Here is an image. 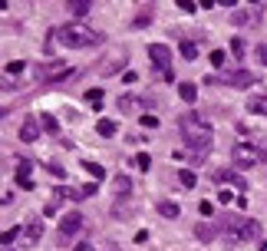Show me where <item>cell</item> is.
<instances>
[{"instance_id": "6da1fadb", "label": "cell", "mask_w": 267, "mask_h": 251, "mask_svg": "<svg viewBox=\"0 0 267 251\" xmlns=\"http://www.w3.org/2000/svg\"><path fill=\"white\" fill-rule=\"evenodd\" d=\"M178 126H181V142L188 145V152H191V162L201 165L205 159H208V152H211V142H214V139H211V136H214L211 126L201 119L198 112H185Z\"/></svg>"}, {"instance_id": "7a4b0ae2", "label": "cell", "mask_w": 267, "mask_h": 251, "mask_svg": "<svg viewBox=\"0 0 267 251\" xmlns=\"http://www.w3.org/2000/svg\"><path fill=\"white\" fill-rule=\"evenodd\" d=\"M218 231H221L228 241H254V238H261V225H257L254 218H247V215H224Z\"/></svg>"}, {"instance_id": "3957f363", "label": "cell", "mask_w": 267, "mask_h": 251, "mask_svg": "<svg viewBox=\"0 0 267 251\" xmlns=\"http://www.w3.org/2000/svg\"><path fill=\"white\" fill-rule=\"evenodd\" d=\"M56 40L63 46H69V50H79V46H96L102 43L106 36L96 30H89V27H83V23H63L59 30H56Z\"/></svg>"}, {"instance_id": "277c9868", "label": "cell", "mask_w": 267, "mask_h": 251, "mask_svg": "<svg viewBox=\"0 0 267 251\" xmlns=\"http://www.w3.org/2000/svg\"><path fill=\"white\" fill-rule=\"evenodd\" d=\"M231 159L237 169H251V165H261L267 162V152L264 149H257V145H251V142H237L231 149Z\"/></svg>"}, {"instance_id": "5b68a950", "label": "cell", "mask_w": 267, "mask_h": 251, "mask_svg": "<svg viewBox=\"0 0 267 251\" xmlns=\"http://www.w3.org/2000/svg\"><path fill=\"white\" fill-rule=\"evenodd\" d=\"M205 83H228V86H234V89H247V86H254L257 83V76L251 73V70H221V76H208Z\"/></svg>"}, {"instance_id": "8992f818", "label": "cell", "mask_w": 267, "mask_h": 251, "mask_svg": "<svg viewBox=\"0 0 267 251\" xmlns=\"http://www.w3.org/2000/svg\"><path fill=\"white\" fill-rule=\"evenodd\" d=\"M264 17V3H251V7H241V10L231 13V23L234 27H257Z\"/></svg>"}, {"instance_id": "52a82bcc", "label": "cell", "mask_w": 267, "mask_h": 251, "mask_svg": "<svg viewBox=\"0 0 267 251\" xmlns=\"http://www.w3.org/2000/svg\"><path fill=\"white\" fill-rule=\"evenodd\" d=\"M148 56H152V63H155L158 73H162V70H172V50H168L165 43H152L148 46Z\"/></svg>"}, {"instance_id": "ba28073f", "label": "cell", "mask_w": 267, "mask_h": 251, "mask_svg": "<svg viewBox=\"0 0 267 251\" xmlns=\"http://www.w3.org/2000/svg\"><path fill=\"white\" fill-rule=\"evenodd\" d=\"M79 228H83V215H79V212H69V215H63V221H59V238H69V235H76Z\"/></svg>"}, {"instance_id": "9c48e42d", "label": "cell", "mask_w": 267, "mask_h": 251, "mask_svg": "<svg viewBox=\"0 0 267 251\" xmlns=\"http://www.w3.org/2000/svg\"><path fill=\"white\" fill-rule=\"evenodd\" d=\"M211 179H214V182H218V185H224V182H231L234 188H244V192H247L244 179H241V175H237V172H231V169H214V172H211Z\"/></svg>"}, {"instance_id": "30bf717a", "label": "cell", "mask_w": 267, "mask_h": 251, "mask_svg": "<svg viewBox=\"0 0 267 251\" xmlns=\"http://www.w3.org/2000/svg\"><path fill=\"white\" fill-rule=\"evenodd\" d=\"M66 76H69V66H63V63H50V66H43V70H40V79H43V83L66 79Z\"/></svg>"}, {"instance_id": "8fae6325", "label": "cell", "mask_w": 267, "mask_h": 251, "mask_svg": "<svg viewBox=\"0 0 267 251\" xmlns=\"http://www.w3.org/2000/svg\"><path fill=\"white\" fill-rule=\"evenodd\" d=\"M30 172H33V162L20 159V162H17V185H20V188H33V182H30Z\"/></svg>"}, {"instance_id": "7c38bea8", "label": "cell", "mask_w": 267, "mask_h": 251, "mask_svg": "<svg viewBox=\"0 0 267 251\" xmlns=\"http://www.w3.org/2000/svg\"><path fill=\"white\" fill-rule=\"evenodd\" d=\"M40 129H43V126H40V122L30 116V119H23V126H20V139H23V142H36Z\"/></svg>"}, {"instance_id": "4fadbf2b", "label": "cell", "mask_w": 267, "mask_h": 251, "mask_svg": "<svg viewBox=\"0 0 267 251\" xmlns=\"http://www.w3.org/2000/svg\"><path fill=\"white\" fill-rule=\"evenodd\" d=\"M40 238H43V221L30 218V225H27V245H36Z\"/></svg>"}, {"instance_id": "5bb4252c", "label": "cell", "mask_w": 267, "mask_h": 251, "mask_svg": "<svg viewBox=\"0 0 267 251\" xmlns=\"http://www.w3.org/2000/svg\"><path fill=\"white\" fill-rule=\"evenodd\" d=\"M63 198H66V192H63V188H56V192H53V198L46 202V208H43V212H46V215H56V208L63 205Z\"/></svg>"}, {"instance_id": "9a60e30c", "label": "cell", "mask_w": 267, "mask_h": 251, "mask_svg": "<svg viewBox=\"0 0 267 251\" xmlns=\"http://www.w3.org/2000/svg\"><path fill=\"white\" fill-rule=\"evenodd\" d=\"M178 96L185 99V103H195V99H198V86H195V83H181V86H178Z\"/></svg>"}, {"instance_id": "2e32d148", "label": "cell", "mask_w": 267, "mask_h": 251, "mask_svg": "<svg viewBox=\"0 0 267 251\" xmlns=\"http://www.w3.org/2000/svg\"><path fill=\"white\" fill-rule=\"evenodd\" d=\"M40 126H43V129L50 132V136H56V132H59V122H56V116H53V112H43V116H40Z\"/></svg>"}, {"instance_id": "e0dca14e", "label": "cell", "mask_w": 267, "mask_h": 251, "mask_svg": "<svg viewBox=\"0 0 267 251\" xmlns=\"http://www.w3.org/2000/svg\"><path fill=\"white\" fill-rule=\"evenodd\" d=\"M214 235H218L214 225H195V238H198V241H211Z\"/></svg>"}, {"instance_id": "ac0fdd59", "label": "cell", "mask_w": 267, "mask_h": 251, "mask_svg": "<svg viewBox=\"0 0 267 251\" xmlns=\"http://www.w3.org/2000/svg\"><path fill=\"white\" fill-rule=\"evenodd\" d=\"M247 109L254 112V116H267V96H254L247 103Z\"/></svg>"}, {"instance_id": "d6986e66", "label": "cell", "mask_w": 267, "mask_h": 251, "mask_svg": "<svg viewBox=\"0 0 267 251\" xmlns=\"http://www.w3.org/2000/svg\"><path fill=\"white\" fill-rule=\"evenodd\" d=\"M178 50H181V56H185V60H198V43H191V40H181V46H178Z\"/></svg>"}, {"instance_id": "ffe728a7", "label": "cell", "mask_w": 267, "mask_h": 251, "mask_svg": "<svg viewBox=\"0 0 267 251\" xmlns=\"http://www.w3.org/2000/svg\"><path fill=\"white\" fill-rule=\"evenodd\" d=\"M96 132L99 136H116V119H99L96 122Z\"/></svg>"}, {"instance_id": "44dd1931", "label": "cell", "mask_w": 267, "mask_h": 251, "mask_svg": "<svg viewBox=\"0 0 267 251\" xmlns=\"http://www.w3.org/2000/svg\"><path fill=\"white\" fill-rule=\"evenodd\" d=\"M83 169H86V172H89V175H92V182H99L102 175H106V169H102V165H99V162H83Z\"/></svg>"}, {"instance_id": "7402d4cb", "label": "cell", "mask_w": 267, "mask_h": 251, "mask_svg": "<svg viewBox=\"0 0 267 251\" xmlns=\"http://www.w3.org/2000/svg\"><path fill=\"white\" fill-rule=\"evenodd\" d=\"M116 192H119V195H129V192H132V182H129V175H116Z\"/></svg>"}, {"instance_id": "603a6c76", "label": "cell", "mask_w": 267, "mask_h": 251, "mask_svg": "<svg viewBox=\"0 0 267 251\" xmlns=\"http://www.w3.org/2000/svg\"><path fill=\"white\" fill-rule=\"evenodd\" d=\"M132 162H135V169H142V172H148V169H152V155H148V152H139V155L132 159Z\"/></svg>"}, {"instance_id": "cb8c5ba5", "label": "cell", "mask_w": 267, "mask_h": 251, "mask_svg": "<svg viewBox=\"0 0 267 251\" xmlns=\"http://www.w3.org/2000/svg\"><path fill=\"white\" fill-rule=\"evenodd\" d=\"M135 106H139V99H135V96H119V109H122V112H135Z\"/></svg>"}, {"instance_id": "d4e9b609", "label": "cell", "mask_w": 267, "mask_h": 251, "mask_svg": "<svg viewBox=\"0 0 267 251\" xmlns=\"http://www.w3.org/2000/svg\"><path fill=\"white\" fill-rule=\"evenodd\" d=\"M69 13H73V17H83V13H89V3L86 0H73V3H69Z\"/></svg>"}, {"instance_id": "484cf974", "label": "cell", "mask_w": 267, "mask_h": 251, "mask_svg": "<svg viewBox=\"0 0 267 251\" xmlns=\"http://www.w3.org/2000/svg\"><path fill=\"white\" fill-rule=\"evenodd\" d=\"M178 182L185 188H195V172H191V169H181V172H178Z\"/></svg>"}, {"instance_id": "4316f807", "label": "cell", "mask_w": 267, "mask_h": 251, "mask_svg": "<svg viewBox=\"0 0 267 251\" xmlns=\"http://www.w3.org/2000/svg\"><path fill=\"white\" fill-rule=\"evenodd\" d=\"M158 212H162L165 218H178V205H175V202H162V205H158Z\"/></svg>"}, {"instance_id": "83f0119b", "label": "cell", "mask_w": 267, "mask_h": 251, "mask_svg": "<svg viewBox=\"0 0 267 251\" xmlns=\"http://www.w3.org/2000/svg\"><path fill=\"white\" fill-rule=\"evenodd\" d=\"M17 235H20V228H7L3 235H0V241H3V248H10L13 241H17Z\"/></svg>"}, {"instance_id": "f1b7e54d", "label": "cell", "mask_w": 267, "mask_h": 251, "mask_svg": "<svg viewBox=\"0 0 267 251\" xmlns=\"http://www.w3.org/2000/svg\"><path fill=\"white\" fill-rule=\"evenodd\" d=\"M231 53L234 56H244V40H241V36H234V40H231Z\"/></svg>"}, {"instance_id": "f546056e", "label": "cell", "mask_w": 267, "mask_h": 251, "mask_svg": "<svg viewBox=\"0 0 267 251\" xmlns=\"http://www.w3.org/2000/svg\"><path fill=\"white\" fill-rule=\"evenodd\" d=\"M148 20H152V10H142L139 17H135V27L142 30V27H148Z\"/></svg>"}, {"instance_id": "4dcf8cb0", "label": "cell", "mask_w": 267, "mask_h": 251, "mask_svg": "<svg viewBox=\"0 0 267 251\" xmlns=\"http://www.w3.org/2000/svg\"><path fill=\"white\" fill-rule=\"evenodd\" d=\"M142 126H145V129H155V126H158V119L152 116V112H145V116H142Z\"/></svg>"}, {"instance_id": "1f68e13d", "label": "cell", "mask_w": 267, "mask_h": 251, "mask_svg": "<svg viewBox=\"0 0 267 251\" xmlns=\"http://www.w3.org/2000/svg\"><path fill=\"white\" fill-rule=\"evenodd\" d=\"M10 73H23V60H13V63H7V76Z\"/></svg>"}, {"instance_id": "d6a6232c", "label": "cell", "mask_w": 267, "mask_h": 251, "mask_svg": "<svg viewBox=\"0 0 267 251\" xmlns=\"http://www.w3.org/2000/svg\"><path fill=\"white\" fill-rule=\"evenodd\" d=\"M211 63L221 70V66H224V50H214V53H211Z\"/></svg>"}, {"instance_id": "836d02e7", "label": "cell", "mask_w": 267, "mask_h": 251, "mask_svg": "<svg viewBox=\"0 0 267 251\" xmlns=\"http://www.w3.org/2000/svg\"><path fill=\"white\" fill-rule=\"evenodd\" d=\"M257 63H264V66H267V43L257 46Z\"/></svg>"}, {"instance_id": "e575fe53", "label": "cell", "mask_w": 267, "mask_h": 251, "mask_svg": "<svg viewBox=\"0 0 267 251\" xmlns=\"http://www.w3.org/2000/svg\"><path fill=\"white\" fill-rule=\"evenodd\" d=\"M231 192H228V188H221V192H218V202H221V205H228V202H231Z\"/></svg>"}, {"instance_id": "d590c367", "label": "cell", "mask_w": 267, "mask_h": 251, "mask_svg": "<svg viewBox=\"0 0 267 251\" xmlns=\"http://www.w3.org/2000/svg\"><path fill=\"white\" fill-rule=\"evenodd\" d=\"M89 99L96 103V109H99V99H102V89H89Z\"/></svg>"}, {"instance_id": "8d00e7d4", "label": "cell", "mask_w": 267, "mask_h": 251, "mask_svg": "<svg viewBox=\"0 0 267 251\" xmlns=\"http://www.w3.org/2000/svg\"><path fill=\"white\" fill-rule=\"evenodd\" d=\"M198 212H201V215H211V212H214V205H211V202H201V205H198Z\"/></svg>"}, {"instance_id": "74e56055", "label": "cell", "mask_w": 267, "mask_h": 251, "mask_svg": "<svg viewBox=\"0 0 267 251\" xmlns=\"http://www.w3.org/2000/svg\"><path fill=\"white\" fill-rule=\"evenodd\" d=\"M145 241H148V231H145V228L135 231V245H145Z\"/></svg>"}, {"instance_id": "f35d334b", "label": "cell", "mask_w": 267, "mask_h": 251, "mask_svg": "<svg viewBox=\"0 0 267 251\" xmlns=\"http://www.w3.org/2000/svg\"><path fill=\"white\" fill-rule=\"evenodd\" d=\"M46 169H50L53 175H63V165H59V162H46Z\"/></svg>"}, {"instance_id": "ab89813d", "label": "cell", "mask_w": 267, "mask_h": 251, "mask_svg": "<svg viewBox=\"0 0 267 251\" xmlns=\"http://www.w3.org/2000/svg\"><path fill=\"white\" fill-rule=\"evenodd\" d=\"M178 7H181L185 13H191V10H195V3H191V0H178Z\"/></svg>"}, {"instance_id": "60d3db41", "label": "cell", "mask_w": 267, "mask_h": 251, "mask_svg": "<svg viewBox=\"0 0 267 251\" xmlns=\"http://www.w3.org/2000/svg\"><path fill=\"white\" fill-rule=\"evenodd\" d=\"M73 251H89V245H86V241H79V245H73Z\"/></svg>"}, {"instance_id": "b9f144b4", "label": "cell", "mask_w": 267, "mask_h": 251, "mask_svg": "<svg viewBox=\"0 0 267 251\" xmlns=\"http://www.w3.org/2000/svg\"><path fill=\"white\" fill-rule=\"evenodd\" d=\"M261 251H267V241H264V245H261Z\"/></svg>"}, {"instance_id": "7bdbcfd3", "label": "cell", "mask_w": 267, "mask_h": 251, "mask_svg": "<svg viewBox=\"0 0 267 251\" xmlns=\"http://www.w3.org/2000/svg\"><path fill=\"white\" fill-rule=\"evenodd\" d=\"M3 251H13V248H3Z\"/></svg>"}]
</instances>
